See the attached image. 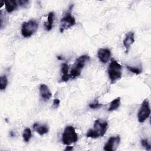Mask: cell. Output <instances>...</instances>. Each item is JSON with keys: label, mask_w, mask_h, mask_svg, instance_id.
I'll list each match as a JSON object with an SVG mask.
<instances>
[{"label": "cell", "mask_w": 151, "mask_h": 151, "mask_svg": "<svg viewBox=\"0 0 151 151\" xmlns=\"http://www.w3.org/2000/svg\"><path fill=\"white\" fill-rule=\"evenodd\" d=\"M108 129V123L106 121H102L96 119L94 121L93 128L89 129L86 134L87 137L97 138L103 136Z\"/></svg>", "instance_id": "6da1fadb"}, {"label": "cell", "mask_w": 151, "mask_h": 151, "mask_svg": "<svg viewBox=\"0 0 151 151\" xmlns=\"http://www.w3.org/2000/svg\"><path fill=\"white\" fill-rule=\"evenodd\" d=\"M122 65L116 60H111L107 70L108 75L111 84H114L117 80L121 78L122 76Z\"/></svg>", "instance_id": "7a4b0ae2"}, {"label": "cell", "mask_w": 151, "mask_h": 151, "mask_svg": "<svg viewBox=\"0 0 151 151\" xmlns=\"http://www.w3.org/2000/svg\"><path fill=\"white\" fill-rule=\"evenodd\" d=\"M90 60V57L88 55H83L77 58L74 65L71 70L70 77L74 78L80 76L81 70L84 68L86 63L89 61Z\"/></svg>", "instance_id": "3957f363"}, {"label": "cell", "mask_w": 151, "mask_h": 151, "mask_svg": "<svg viewBox=\"0 0 151 151\" xmlns=\"http://www.w3.org/2000/svg\"><path fill=\"white\" fill-rule=\"evenodd\" d=\"M78 140V135L75 129L72 126H67L65 127L62 135V142L65 145H70Z\"/></svg>", "instance_id": "277c9868"}, {"label": "cell", "mask_w": 151, "mask_h": 151, "mask_svg": "<svg viewBox=\"0 0 151 151\" xmlns=\"http://www.w3.org/2000/svg\"><path fill=\"white\" fill-rule=\"evenodd\" d=\"M38 23L36 20L31 19L24 22L21 27V34L23 37L27 38L32 36L38 29Z\"/></svg>", "instance_id": "5b68a950"}, {"label": "cell", "mask_w": 151, "mask_h": 151, "mask_svg": "<svg viewBox=\"0 0 151 151\" xmlns=\"http://www.w3.org/2000/svg\"><path fill=\"white\" fill-rule=\"evenodd\" d=\"M76 24V19L72 16L70 12H67L61 19L60 24V31L63 32L64 30L70 28Z\"/></svg>", "instance_id": "8992f818"}, {"label": "cell", "mask_w": 151, "mask_h": 151, "mask_svg": "<svg viewBox=\"0 0 151 151\" xmlns=\"http://www.w3.org/2000/svg\"><path fill=\"white\" fill-rule=\"evenodd\" d=\"M150 114V109L149 107V103L147 99H145L140 107V109L138 111L137 118L138 121L140 123L144 122Z\"/></svg>", "instance_id": "52a82bcc"}, {"label": "cell", "mask_w": 151, "mask_h": 151, "mask_svg": "<svg viewBox=\"0 0 151 151\" xmlns=\"http://www.w3.org/2000/svg\"><path fill=\"white\" fill-rule=\"evenodd\" d=\"M120 142V136H111L109 138L104 146V150L106 151H114L118 147Z\"/></svg>", "instance_id": "ba28073f"}, {"label": "cell", "mask_w": 151, "mask_h": 151, "mask_svg": "<svg viewBox=\"0 0 151 151\" xmlns=\"http://www.w3.org/2000/svg\"><path fill=\"white\" fill-rule=\"evenodd\" d=\"M134 41V33L133 31H130L126 34V37L123 41V44L126 49V53L127 54L129 49Z\"/></svg>", "instance_id": "9c48e42d"}, {"label": "cell", "mask_w": 151, "mask_h": 151, "mask_svg": "<svg viewBox=\"0 0 151 151\" xmlns=\"http://www.w3.org/2000/svg\"><path fill=\"white\" fill-rule=\"evenodd\" d=\"M97 56L100 61L103 63H106L111 57V51L109 48H100L98 51Z\"/></svg>", "instance_id": "30bf717a"}, {"label": "cell", "mask_w": 151, "mask_h": 151, "mask_svg": "<svg viewBox=\"0 0 151 151\" xmlns=\"http://www.w3.org/2000/svg\"><path fill=\"white\" fill-rule=\"evenodd\" d=\"M40 94L41 98L45 101L49 100L52 96V94L48 88V87L45 84H41L40 86Z\"/></svg>", "instance_id": "8fae6325"}, {"label": "cell", "mask_w": 151, "mask_h": 151, "mask_svg": "<svg viewBox=\"0 0 151 151\" xmlns=\"http://www.w3.org/2000/svg\"><path fill=\"white\" fill-rule=\"evenodd\" d=\"M33 129L41 136L47 133L48 132V127L47 124H41L38 123H34Z\"/></svg>", "instance_id": "7c38bea8"}, {"label": "cell", "mask_w": 151, "mask_h": 151, "mask_svg": "<svg viewBox=\"0 0 151 151\" xmlns=\"http://www.w3.org/2000/svg\"><path fill=\"white\" fill-rule=\"evenodd\" d=\"M5 5L6 11L8 13H11L18 8L19 5L16 0H5Z\"/></svg>", "instance_id": "4fadbf2b"}, {"label": "cell", "mask_w": 151, "mask_h": 151, "mask_svg": "<svg viewBox=\"0 0 151 151\" xmlns=\"http://www.w3.org/2000/svg\"><path fill=\"white\" fill-rule=\"evenodd\" d=\"M69 70V66L67 63H63L61 65V72L63 73V76L61 77V81L67 82L68 81L70 78H71L70 75L68 73Z\"/></svg>", "instance_id": "5bb4252c"}, {"label": "cell", "mask_w": 151, "mask_h": 151, "mask_svg": "<svg viewBox=\"0 0 151 151\" xmlns=\"http://www.w3.org/2000/svg\"><path fill=\"white\" fill-rule=\"evenodd\" d=\"M54 19V13L53 12H49L47 17V22H44V27L45 30L50 31L52 28Z\"/></svg>", "instance_id": "9a60e30c"}, {"label": "cell", "mask_w": 151, "mask_h": 151, "mask_svg": "<svg viewBox=\"0 0 151 151\" xmlns=\"http://www.w3.org/2000/svg\"><path fill=\"white\" fill-rule=\"evenodd\" d=\"M120 105V97H118L116 99L112 100L110 103V107L108 109V111H112L117 109Z\"/></svg>", "instance_id": "2e32d148"}, {"label": "cell", "mask_w": 151, "mask_h": 151, "mask_svg": "<svg viewBox=\"0 0 151 151\" xmlns=\"http://www.w3.org/2000/svg\"><path fill=\"white\" fill-rule=\"evenodd\" d=\"M8 85V78L6 75L1 76L0 77V89L1 90H5Z\"/></svg>", "instance_id": "e0dca14e"}, {"label": "cell", "mask_w": 151, "mask_h": 151, "mask_svg": "<svg viewBox=\"0 0 151 151\" xmlns=\"http://www.w3.org/2000/svg\"><path fill=\"white\" fill-rule=\"evenodd\" d=\"M32 134H31V131L29 128H26L24 129L22 133V137L25 142H28L31 137Z\"/></svg>", "instance_id": "ac0fdd59"}, {"label": "cell", "mask_w": 151, "mask_h": 151, "mask_svg": "<svg viewBox=\"0 0 151 151\" xmlns=\"http://www.w3.org/2000/svg\"><path fill=\"white\" fill-rule=\"evenodd\" d=\"M126 68L131 72L134 73L135 74H140L142 72V70L139 68H137V67H132L130 65H126Z\"/></svg>", "instance_id": "d6986e66"}, {"label": "cell", "mask_w": 151, "mask_h": 151, "mask_svg": "<svg viewBox=\"0 0 151 151\" xmlns=\"http://www.w3.org/2000/svg\"><path fill=\"white\" fill-rule=\"evenodd\" d=\"M141 144H142V146L145 148L146 150H150L151 149V146L149 143V142L147 141V139H143V140H141Z\"/></svg>", "instance_id": "ffe728a7"}, {"label": "cell", "mask_w": 151, "mask_h": 151, "mask_svg": "<svg viewBox=\"0 0 151 151\" xmlns=\"http://www.w3.org/2000/svg\"><path fill=\"white\" fill-rule=\"evenodd\" d=\"M102 106H103V104H101V103H99L97 101H96L94 102V103H90V104H89V107H90L91 109H93L100 108V107H102Z\"/></svg>", "instance_id": "44dd1931"}, {"label": "cell", "mask_w": 151, "mask_h": 151, "mask_svg": "<svg viewBox=\"0 0 151 151\" xmlns=\"http://www.w3.org/2000/svg\"><path fill=\"white\" fill-rule=\"evenodd\" d=\"M17 2H18V5L22 7L25 6L26 5H27L29 4V1H28V0H18V1H17Z\"/></svg>", "instance_id": "7402d4cb"}, {"label": "cell", "mask_w": 151, "mask_h": 151, "mask_svg": "<svg viewBox=\"0 0 151 151\" xmlns=\"http://www.w3.org/2000/svg\"><path fill=\"white\" fill-rule=\"evenodd\" d=\"M60 101L58 99H55L53 101V104H52V107L54 109H57L58 107V106H60Z\"/></svg>", "instance_id": "603a6c76"}, {"label": "cell", "mask_w": 151, "mask_h": 151, "mask_svg": "<svg viewBox=\"0 0 151 151\" xmlns=\"http://www.w3.org/2000/svg\"><path fill=\"white\" fill-rule=\"evenodd\" d=\"M73 149V147L72 146H67L65 149V150H71Z\"/></svg>", "instance_id": "cb8c5ba5"}]
</instances>
